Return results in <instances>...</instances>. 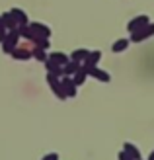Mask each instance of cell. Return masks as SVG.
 I'll use <instances>...</instances> for the list:
<instances>
[{"label":"cell","instance_id":"6da1fadb","mask_svg":"<svg viewBox=\"0 0 154 160\" xmlns=\"http://www.w3.org/2000/svg\"><path fill=\"white\" fill-rule=\"evenodd\" d=\"M150 35H154V23H147L144 28L133 31V33H131V39H129V41L139 43V41H142V39H147V37H150Z\"/></svg>","mask_w":154,"mask_h":160},{"label":"cell","instance_id":"7a4b0ae2","mask_svg":"<svg viewBox=\"0 0 154 160\" xmlns=\"http://www.w3.org/2000/svg\"><path fill=\"white\" fill-rule=\"evenodd\" d=\"M2 45H4V53H12L16 49V45H18V31L16 29L8 31L6 37L2 39Z\"/></svg>","mask_w":154,"mask_h":160},{"label":"cell","instance_id":"3957f363","mask_svg":"<svg viewBox=\"0 0 154 160\" xmlns=\"http://www.w3.org/2000/svg\"><path fill=\"white\" fill-rule=\"evenodd\" d=\"M47 80H49V84H51V88H53V92H55V96L57 98H67L64 96V92H62V86H61V76H55V74H47Z\"/></svg>","mask_w":154,"mask_h":160},{"label":"cell","instance_id":"277c9868","mask_svg":"<svg viewBox=\"0 0 154 160\" xmlns=\"http://www.w3.org/2000/svg\"><path fill=\"white\" fill-rule=\"evenodd\" d=\"M84 70L88 72V76H94V78L102 80V82H109V80H111L109 72H105V70H102V68H98V67H90V68H84Z\"/></svg>","mask_w":154,"mask_h":160},{"label":"cell","instance_id":"5b68a950","mask_svg":"<svg viewBox=\"0 0 154 160\" xmlns=\"http://www.w3.org/2000/svg\"><path fill=\"white\" fill-rule=\"evenodd\" d=\"M147 23H148V16H137V18H133L131 22L127 23V29H129V31L133 33V31H137V29L144 28Z\"/></svg>","mask_w":154,"mask_h":160},{"label":"cell","instance_id":"8992f818","mask_svg":"<svg viewBox=\"0 0 154 160\" xmlns=\"http://www.w3.org/2000/svg\"><path fill=\"white\" fill-rule=\"evenodd\" d=\"M29 28L33 29V33H35L37 37H49V35H51V29H49V26H45V23L33 22V23H29Z\"/></svg>","mask_w":154,"mask_h":160},{"label":"cell","instance_id":"52a82bcc","mask_svg":"<svg viewBox=\"0 0 154 160\" xmlns=\"http://www.w3.org/2000/svg\"><path fill=\"white\" fill-rule=\"evenodd\" d=\"M61 86L64 96H76V84L72 78H61Z\"/></svg>","mask_w":154,"mask_h":160},{"label":"cell","instance_id":"ba28073f","mask_svg":"<svg viewBox=\"0 0 154 160\" xmlns=\"http://www.w3.org/2000/svg\"><path fill=\"white\" fill-rule=\"evenodd\" d=\"M102 59V51H92V53H88V57L84 59V67L82 68H90V67H96L100 62Z\"/></svg>","mask_w":154,"mask_h":160},{"label":"cell","instance_id":"9c48e42d","mask_svg":"<svg viewBox=\"0 0 154 160\" xmlns=\"http://www.w3.org/2000/svg\"><path fill=\"white\" fill-rule=\"evenodd\" d=\"M0 20H2V23H4V28H6L8 31H12V29H16V28H18V23H16V20H14V16H12L10 12H6V14H2V16H0Z\"/></svg>","mask_w":154,"mask_h":160},{"label":"cell","instance_id":"30bf717a","mask_svg":"<svg viewBox=\"0 0 154 160\" xmlns=\"http://www.w3.org/2000/svg\"><path fill=\"white\" fill-rule=\"evenodd\" d=\"M82 67H80V62H76V61H68L67 65L62 67V74H67V76H72L76 72V70H80Z\"/></svg>","mask_w":154,"mask_h":160},{"label":"cell","instance_id":"8fae6325","mask_svg":"<svg viewBox=\"0 0 154 160\" xmlns=\"http://www.w3.org/2000/svg\"><path fill=\"white\" fill-rule=\"evenodd\" d=\"M123 150H125V154H127V156H131L133 160H141V152H139V148H137L135 145H131V142H127V145L123 147Z\"/></svg>","mask_w":154,"mask_h":160},{"label":"cell","instance_id":"7c38bea8","mask_svg":"<svg viewBox=\"0 0 154 160\" xmlns=\"http://www.w3.org/2000/svg\"><path fill=\"white\" fill-rule=\"evenodd\" d=\"M10 14L14 16L16 23H20V26H23V23H27V16H26V12H23V10H20V8H14V10H12Z\"/></svg>","mask_w":154,"mask_h":160},{"label":"cell","instance_id":"4fadbf2b","mask_svg":"<svg viewBox=\"0 0 154 160\" xmlns=\"http://www.w3.org/2000/svg\"><path fill=\"white\" fill-rule=\"evenodd\" d=\"M49 59H51L53 62H57V65H61V67H64V65L70 61V57H68V55H64V53H51Z\"/></svg>","mask_w":154,"mask_h":160},{"label":"cell","instance_id":"5bb4252c","mask_svg":"<svg viewBox=\"0 0 154 160\" xmlns=\"http://www.w3.org/2000/svg\"><path fill=\"white\" fill-rule=\"evenodd\" d=\"M129 43H131V41H129V39H117V41L113 43L111 51H113V53H121V51H125L127 47H129Z\"/></svg>","mask_w":154,"mask_h":160},{"label":"cell","instance_id":"9a60e30c","mask_svg":"<svg viewBox=\"0 0 154 160\" xmlns=\"http://www.w3.org/2000/svg\"><path fill=\"white\" fill-rule=\"evenodd\" d=\"M88 53H90V51H88V49H78V51H74V53H72L70 55V61H76V62H82L86 57H88Z\"/></svg>","mask_w":154,"mask_h":160},{"label":"cell","instance_id":"2e32d148","mask_svg":"<svg viewBox=\"0 0 154 160\" xmlns=\"http://www.w3.org/2000/svg\"><path fill=\"white\" fill-rule=\"evenodd\" d=\"M86 76H88V72H86L84 68H80V70H76V72L72 74V80H74V84H76V86H80V84H82L84 80H86Z\"/></svg>","mask_w":154,"mask_h":160},{"label":"cell","instance_id":"e0dca14e","mask_svg":"<svg viewBox=\"0 0 154 160\" xmlns=\"http://www.w3.org/2000/svg\"><path fill=\"white\" fill-rule=\"evenodd\" d=\"M10 55H12L14 59H29V57H31V51H26V49H14Z\"/></svg>","mask_w":154,"mask_h":160},{"label":"cell","instance_id":"ac0fdd59","mask_svg":"<svg viewBox=\"0 0 154 160\" xmlns=\"http://www.w3.org/2000/svg\"><path fill=\"white\" fill-rule=\"evenodd\" d=\"M31 55H33V57H37L39 61H43V62L47 61V55L43 53V49H37V47H35V49H33V51H31Z\"/></svg>","mask_w":154,"mask_h":160},{"label":"cell","instance_id":"d6986e66","mask_svg":"<svg viewBox=\"0 0 154 160\" xmlns=\"http://www.w3.org/2000/svg\"><path fill=\"white\" fill-rule=\"evenodd\" d=\"M6 33H8V29L4 28V23H2V20H0V41L6 37Z\"/></svg>","mask_w":154,"mask_h":160},{"label":"cell","instance_id":"ffe728a7","mask_svg":"<svg viewBox=\"0 0 154 160\" xmlns=\"http://www.w3.org/2000/svg\"><path fill=\"white\" fill-rule=\"evenodd\" d=\"M43 160H59V156H57V152H51V154H47Z\"/></svg>","mask_w":154,"mask_h":160},{"label":"cell","instance_id":"44dd1931","mask_svg":"<svg viewBox=\"0 0 154 160\" xmlns=\"http://www.w3.org/2000/svg\"><path fill=\"white\" fill-rule=\"evenodd\" d=\"M119 160H133L131 156H127L125 154V150H121V152H119Z\"/></svg>","mask_w":154,"mask_h":160}]
</instances>
